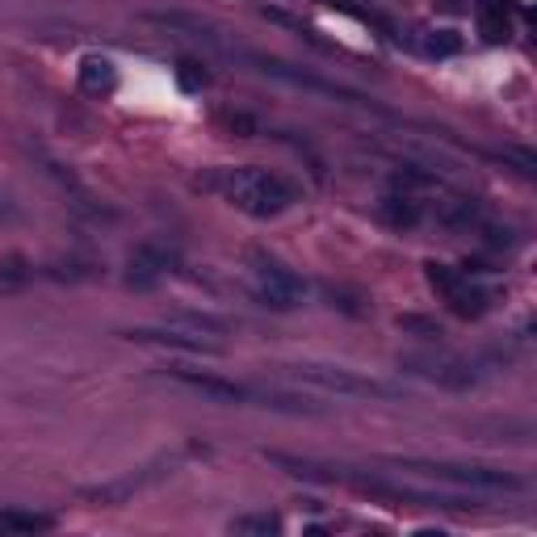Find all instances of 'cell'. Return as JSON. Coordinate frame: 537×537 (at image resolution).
Here are the masks:
<instances>
[{"instance_id":"obj_1","label":"cell","mask_w":537,"mask_h":537,"mask_svg":"<svg viewBox=\"0 0 537 537\" xmlns=\"http://www.w3.org/2000/svg\"><path fill=\"white\" fill-rule=\"evenodd\" d=\"M206 185L219 189L231 206L253 214V219H277L298 198V189L290 181H282L277 173H264V168H223Z\"/></svg>"},{"instance_id":"obj_2","label":"cell","mask_w":537,"mask_h":537,"mask_svg":"<svg viewBox=\"0 0 537 537\" xmlns=\"http://www.w3.org/2000/svg\"><path fill=\"white\" fill-rule=\"evenodd\" d=\"M285 373H290V378H298V383L319 386V391L344 395V399H395L399 395L395 383H383V378H373V373L344 370V365L303 362V365H285Z\"/></svg>"},{"instance_id":"obj_3","label":"cell","mask_w":537,"mask_h":537,"mask_svg":"<svg viewBox=\"0 0 537 537\" xmlns=\"http://www.w3.org/2000/svg\"><path fill=\"white\" fill-rule=\"evenodd\" d=\"M395 466L403 471H416L424 479H441L450 487H474V492H525L529 482L521 474H508V471H492V466H458V462H416V458H395Z\"/></svg>"},{"instance_id":"obj_4","label":"cell","mask_w":537,"mask_h":537,"mask_svg":"<svg viewBox=\"0 0 537 537\" xmlns=\"http://www.w3.org/2000/svg\"><path fill=\"white\" fill-rule=\"evenodd\" d=\"M253 282H256V298L264 307H277V311H290L307 298V282L282 264L277 256H264V253H253Z\"/></svg>"},{"instance_id":"obj_5","label":"cell","mask_w":537,"mask_h":537,"mask_svg":"<svg viewBox=\"0 0 537 537\" xmlns=\"http://www.w3.org/2000/svg\"><path fill=\"white\" fill-rule=\"evenodd\" d=\"M126 340H134V344H152V349L194 353V357H223L219 340H210L206 332H194V328H131Z\"/></svg>"},{"instance_id":"obj_6","label":"cell","mask_w":537,"mask_h":537,"mask_svg":"<svg viewBox=\"0 0 537 537\" xmlns=\"http://www.w3.org/2000/svg\"><path fill=\"white\" fill-rule=\"evenodd\" d=\"M256 67H261L264 76H277V80H285V85H294V88H307V93H319V97H336V101H344V105H370L373 110V101H365L362 93H349V88H340V85H332V80H319V76H307V72H294L290 64H282V59H264V55H248Z\"/></svg>"},{"instance_id":"obj_7","label":"cell","mask_w":537,"mask_h":537,"mask_svg":"<svg viewBox=\"0 0 537 537\" xmlns=\"http://www.w3.org/2000/svg\"><path fill=\"white\" fill-rule=\"evenodd\" d=\"M168 378L198 395L214 399V403H253L261 407V391L256 386H244V383H227V378H214V373H198V370H168Z\"/></svg>"},{"instance_id":"obj_8","label":"cell","mask_w":537,"mask_h":537,"mask_svg":"<svg viewBox=\"0 0 537 537\" xmlns=\"http://www.w3.org/2000/svg\"><path fill=\"white\" fill-rule=\"evenodd\" d=\"M399 365H407L412 373H424V378H433V383H441V386H450V391H471L474 383H479V373L471 370V365L462 362V357H403Z\"/></svg>"},{"instance_id":"obj_9","label":"cell","mask_w":537,"mask_h":537,"mask_svg":"<svg viewBox=\"0 0 537 537\" xmlns=\"http://www.w3.org/2000/svg\"><path fill=\"white\" fill-rule=\"evenodd\" d=\"M76 76H80V88L93 93V97H105V93H114V85H118V72H114V64L105 55H85L76 67Z\"/></svg>"},{"instance_id":"obj_10","label":"cell","mask_w":537,"mask_h":537,"mask_svg":"<svg viewBox=\"0 0 537 537\" xmlns=\"http://www.w3.org/2000/svg\"><path fill=\"white\" fill-rule=\"evenodd\" d=\"M55 529V516L34 512V508H5L0 512V533H46Z\"/></svg>"},{"instance_id":"obj_11","label":"cell","mask_w":537,"mask_h":537,"mask_svg":"<svg viewBox=\"0 0 537 537\" xmlns=\"http://www.w3.org/2000/svg\"><path fill=\"white\" fill-rule=\"evenodd\" d=\"M445 303H450V311L453 315H462V319H479L482 311H487V290H479V285H471L466 277H462L458 285H453L450 294H445Z\"/></svg>"},{"instance_id":"obj_12","label":"cell","mask_w":537,"mask_h":537,"mask_svg":"<svg viewBox=\"0 0 537 537\" xmlns=\"http://www.w3.org/2000/svg\"><path fill=\"white\" fill-rule=\"evenodd\" d=\"M474 13H479V30L487 43H504L508 38V13L504 0H474Z\"/></svg>"},{"instance_id":"obj_13","label":"cell","mask_w":537,"mask_h":537,"mask_svg":"<svg viewBox=\"0 0 537 537\" xmlns=\"http://www.w3.org/2000/svg\"><path fill=\"white\" fill-rule=\"evenodd\" d=\"M378 210H383V219L391 223V227H416V223L424 219L412 194H386V198L378 202Z\"/></svg>"},{"instance_id":"obj_14","label":"cell","mask_w":537,"mask_h":537,"mask_svg":"<svg viewBox=\"0 0 537 537\" xmlns=\"http://www.w3.org/2000/svg\"><path fill=\"white\" fill-rule=\"evenodd\" d=\"M231 533H244V537H269V533H282V516H273V512H248V516H235V521H231Z\"/></svg>"},{"instance_id":"obj_15","label":"cell","mask_w":537,"mask_h":537,"mask_svg":"<svg viewBox=\"0 0 537 537\" xmlns=\"http://www.w3.org/2000/svg\"><path fill=\"white\" fill-rule=\"evenodd\" d=\"M176 323H185V328L194 332H206V336H219V332H227V319L219 315H206V311H176Z\"/></svg>"},{"instance_id":"obj_16","label":"cell","mask_w":537,"mask_h":537,"mask_svg":"<svg viewBox=\"0 0 537 537\" xmlns=\"http://www.w3.org/2000/svg\"><path fill=\"white\" fill-rule=\"evenodd\" d=\"M395 323H399V332H412V336H420V340H441L445 336L437 319H428V315H399Z\"/></svg>"},{"instance_id":"obj_17","label":"cell","mask_w":537,"mask_h":537,"mask_svg":"<svg viewBox=\"0 0 537 537\" xmlns=\"http://www.w3.org/2000/svg\"><path fill=\"white\" fill-rule=\"evenodd\" d=\"M424 277H428V285H433V290H437L441 298H445V294L453 290V285L462 282V273H453L450 264H437V261H428V264H424Z\"/></svg>"},{"instance_id":"obj_18","label":"cell","mask_w":537,"mask_h":537,"mask_svg":"<svg viewBox=\"0 0 537 537\" xmlns=\"http://www.w3.org/2000/svg\"><path fill=\"white\" fill-rule=\"evenodd\" d=\"M30 282V264L25 256H9V261L0 264V290H17V285Z\"/></svg>"},{"instance_id":"obj_19","label":"cell","mask_w":537,"mask_h":537,"mask_svg":"<svg viewBox=\"0 0 537 537\" xmlns=\"http://www.w3.org/2000/svg\"><path fill=\"white\" fill-rule=\"evenodd\" d=\"M424 51H428V55H437V59L458 55V51H462V34H453V30H437V34H428Z\"/></svg>"},{"instance_id":"obj_20","label":"cell","mask_w":537,"mask_h":537,"mask_svg":"<svg viewBox=\"0 0 537 537\" xmlns=\"http://www.w3.org/2000/svg\"><path fill=\"white\" fill-rule=\"evenodd\" d=\"M323 298L332 307H340L344 315H365V298L362 294H349V290H336V285H323Z\"/></svg>"},{"instance_id":"obj_21","label":"cell","mask_w":537,"mask_h":537,"mask_svg":"<svg viewBox=\"0 0 537 537\" xmlns=\"http://www.w3.org/2000/svg\"><path fill=\"white\" fill-rule=\"evenodd\" d=\"M206 67L202 64H194V59H185V64L176 67V85L185 88V93H202V88H206Z\"/></svg>"},{"instance_id":"obj_22","label":"cell","mask_w":537,"mask_h":537,"mask_svg":"<svg viewBox=\"0 0 537 537\" xmlns=\"http://www.w3.org/2000/svg\"><path fill=\"white\" fill-rule=\"evenodd\" d=\"M231 131H244V134H253V131H256V122L248 118V114H235V118H231Z\"/></svg>"}]
</instances>
